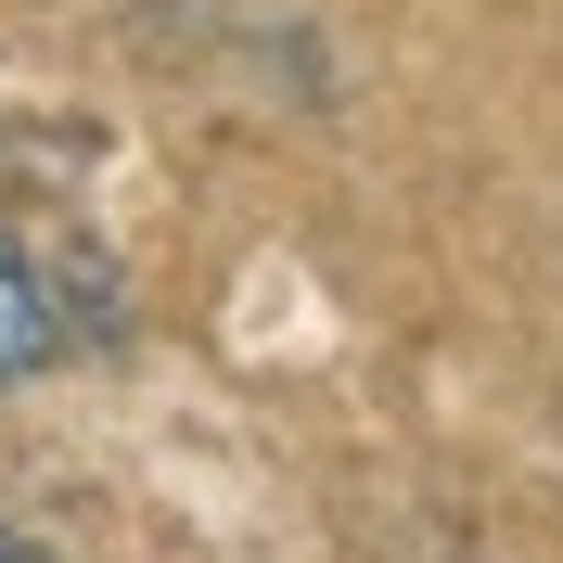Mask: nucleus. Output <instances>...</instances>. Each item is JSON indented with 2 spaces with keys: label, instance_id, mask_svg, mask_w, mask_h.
Listing matches in <instances>:
<instances>
[{
  "label": "nucleus",
  "instance_id": "nucleus-1",
  "mask_svg": "<svg viewBox=\"0 0 563 563\" xmlns=\"http://www.w3.org/2000/svg\"><path fill=\"white\" fill-rule=\"evenodd\" d=\"M77 358V308H65V282L38 269L13 231H0V385H38V372H65Z\"/></svg>",
  "mask_w": 563,
  "mask_h": 563
},
{
  "label": "nucleus",
  "instance_id": "nucleus-2",
  "mask_svg": "<svg viewBox=\"0 0 563 563\" xmlns=\"http://www.w3.org/2000/svg\"><path fill=\"white\" fill-rule=\"evenodd\" d=\"M0 563H65V551H38L26 526H0Z\"/></svg>",
  "mask_w": 563,
  "mask_h": 563
}]
</instances>
